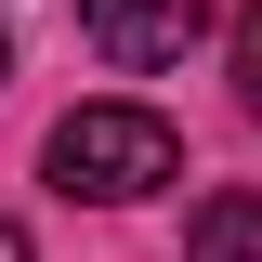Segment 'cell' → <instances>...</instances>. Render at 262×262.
Returning a JSON list of instances; mask_svg holds the SVG:
<instances>
[{
	"label": "cell",
	"mask_w": 262,
	"mask_h": 262,
	"mask_svg": "<svg viewBox=\"0 0 262 262\" xmlns=\"http://www.w3.org/2000/svg\"><path fill=\"white\" fill-rule=\"evenodd\" d=\"M170 170H184V144H170L158 105H79V118H53V184H66V196H92V210L158 196Z\"/></svg>",
	"instance_id": "6da1fadb"
},
{
	"label": "cell",
	"mask_w": 262,
	"mask_h": 262,
	"mask_svg": "<svg viewBox=\"0 0 262 262\" xmlns=\"http://www.w3.org/2000/svg\"><path fill=\"white\" fill-rule=\"evenodd\" d=\"M79 27L105 66H184L210 39V0H79Z\"/></svg>",
	"instance_id": "7a4b0ae2"
},
{
	"label": "cell",
	"mask_w": 262,
	"mask_h": 262,
	"mask_svg": "<svg viewBox=\"0 0 262 262\" xmlns=\"http://www.w3.org/2000/svg\"><path fill=\"white\" fill-rule=\"evenodd\" d=\"M184 262H262V196H249V184L196 196V223H184Z\"/></svg>",
	"instance_id": "3957f363"
},
{
	"label": "cell",
	"mask_w": 262,
	"mask_h": 262,
	"mask_svg": "<svg viewBox=\"0 0 262 262\" xmlns=\"http://www.w3.org/2000/svg\"><path fill=\"white\" fill-rule=\"evenodd\" d=\"M236 92H249V118H262V0H249V27H236Z\"/></svg>",
	"instance_id": "277c9868"
},
{
	"label": "cell",
	"mask_w": 262,
	"mask_h": 262,
	"mask_svg": "<svg viewBox=\"0 0 262 262\" xmlns=\"http://www.w3.org/2000/svg\"><path fill=\"white\" fill-rule=\"evenodd\" d=\"M0 262H27V223H13V210H0Z\"/></svg>",
	"instance_id": "5b68a950"
},
{
	"label": "cell",
	"mask_w": 262,
	"mask_h": 262,
	"mask_svg": "<svg viewBox=\"0 0 262 262\" xmlns=\"http://www.w3.org/2000/svg\"><path fill=\"white\" fill-rule=\"evenodd\" d=\"M0 79H13V27H0Z\"/></svg>",
	"instance_id": "8992f818"
}]
</instances>
